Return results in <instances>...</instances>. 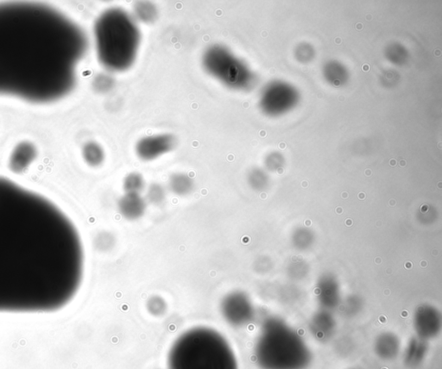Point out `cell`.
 I'll use <instances>...</instances> for the list:
<instances>
[{"label":"cell","mask_w":442,"mask_h":369,"mask_svg":"<svg viewBox=\"0 0 442 369\" xmlns=\"http://www.w3.org/2000/svg\"><path fill=\"white\" fill-rule=\"evenodd\" d=\"M366 18H367V20H369V21H370V20H372V16L370 15V14H368Z\"/></svg>","instance_id":"28"},{"label":"cell","mask_w":442,"mask_h":369,"mask_svg":"<svg viewBox=\"0 0 442 369\" xmlns=\"http://www.w3.org/2000/svg\"><path fill=\"white\" fill-rule=\"evenodd\" d=\"M428 353V346L422 339H412L406 346L403 360L406 366L416 367L423 362Z\"/></svg>","instance_id":"11"},{"label":"cell","mask_w":442,"mask_h":369,"mask_svg":"<svg viewBox=\"0 0 442 369\" xmlns=\"http://www.w3.org/2000/svg\"><path fill=\"white\" fill-rule=\"evenodd\" d=\"M370 69H371V67L369 66L368 64L363 65L362 70L364 72H368L370 71Z\"/></svg>","instance_id":"20"},{"label":"cell","mask_w":442,"mask_h":369,"mask_svg":"<svg viewBox=\"0 0 442 369\" xmlns=\"http://www.w3.org/2000/svg\"><path fill=\"white\" fill-rule=\"evenodd\" d=\"M440 53H441L440 52V50H436L435 51H434V55H435L436 56H440Z\"/></svg>","instance_id":"24"},{"label":"cell","mask_w":442,"mask_h":369,"mask_svg":"<svg viewBox=\"0 0 442 369\" xmlns=\"http://www.w3.org/2000/svg\"><path fill=\"white\" fill-rule=\"evenodd\" d=\"M86 50L84 31L55 7L0 3V97L59 101L74 89Z\"/></svg>","instance_id":"2"},{"label":"cell","mask_w":442,"mask_h":369,"mask_svg":"<svg viewBox=\"0 0 442 369\" xmlns=\"http://www.w3.org/2000/svg\"><path fill=\"white\" fill-rule=\"evenodd\" d=\"M169 369H239L236 356L224 336L207 327L181 334L169 350Z\"/></svg>","instance_id":"3"},{"label":"cell","mask_w":442,"mask_h":369,"mask_svg":"<svg viewBox=\"0 0 442 369\" xmlns=\"http://www.w3.org/2000/svg\"><path fill=\"white\" fill-rule=\"evenodd\" d=\"M279 148L281 149H284L286 148V143L285 142H281L279 144Z\"/></svg>","instance_id":"22"},{"label":"cell","mask_w":442,"mask_h":369,"mask_svg":"<svg viewBox=\"0 0 442 369\" xmlns=\"http://www.w3.org/2000/svg\"><path fill=\"white\" fill-rule=\"evenodd\" d=\"M405 164H406V162H405V160H401V161H400V165H401V166H405Z\"/></svg>","instance_id":"26"},{"label":"cell","mask_w":442,"mask_h":369,"mask_svg":"<svg viewBox=\"0 0 442 369\" xmlns=\"http://www.w3.org/2000/svg\"><path fill=\"white\" fill-rule=\"evenodd\" d=\"M221 313L228 323L236 326L242 325L249 318L248 300L240 292L228 294L221 302Z\"/></svg>","instance_id":"8"},{"label":"cell","mask_w":442,"mask_h":369,"mask_svg":"<svg viewBox=\"0 0 442 369\" xmlns=\"http://www.w3.org/2000/svg\"><path fill=\"white\" fill-rule=\"evenodd\" d=\"M148 311L154 316H160L165 312L166 303L163 298L155 296L148 302Z\"/></svg>","instance_id":"18"},{"label":"cell","mask_w":442,"mask_h":369,"mask_svg":"<svg viewBox=\"0 0 442 369\" xmlns=\"http://www.w3.org/2000/svg\"><path fill=\"white\" fill-rule=\"evenodd\" d=\"M335 43H337V44H341V38H340V37H338V38H336V39H335Z\"/></svg>","instance_id":"25"},{"label":"cell","mask_w":442,"mask_h":369,"mask_svg":"<svg viewBox=\"0 0 442 369\" xmlns=\"http://www.w3.org/2000/svg\"><path fill=\"white\" fill-rule=\"evenodd\" d=\"M145 186V181L141 174L138 172H131L124 179V189L126 194H140Z\"/></svg>","instance_id":"16"},{"label":"cell","mask_w":442,"mask_h":369,"mask_svg":"<svg viewBox=\"0 0 442 369\" xmlns=\"http://www.w3.org/2000/svg\"><path fill=\"white\" fill-rule=\"evenodd\" d=\"M134 13L138 20L146 24L152 23L157 19V8L150 2H139L136 4Z\"/></svg>","instance_id":"15"},{"label":"cell","mask_w":442,"mask_h":369,"mask_svg":"<svg viewBox=\"0 0 442 369\" xmlns=\"http://www.w3.org/2000/svg\"><path fill=\"white\" fill-rule=\"evenodd\" d=\"M114 85V79L107 74H100L94 80V88L99 92H108Z\"/></svg>","instance_id":"19"},{"label":"cell","mask_w":442,"mask_h":369,"mask_svg":"<svg viewBox=\"0 0 442 369\" xmlns=\"http://www.w3.org/2000/svg\"><path fill=\"white\" fill-rule=\"evenodd\" d=\"M175 138L169 134L146 136L138 141L136 153L144 160H152L162 156L175 148Z\"/></svg>","instance_id":"7"},{"label":"cell","mask_w":442,"mask_h":369,"mask_svg":"<svg viewBox=\"0 0 442 369\" xmlns=\"http://www.w3.org/2000/svg\"><path fill=\"white\" fill-rule=\"evenodd\" d=\"M366 174H367V175H370V174H371V171H370V170H367V171H366Z\"/></svg>","instance_id":"31"},{"label":"cell","mask_w":442,"mask_h":369,"mask_svg":"<svg viewBox=\"0 0 442 369\" xmlns=\"http://www.w3.org/2000/svg\"><path fill=\"white\" fill-rule=\"evenodd\" d=\"M400 349L399 340L393 335H381L375 342V353L383 360H393L399 354Z\"/></svg>","instance_id":"12"},{"label":"cell","mask_w":442,"mask_h":369,"mask_svg":"<svg viewBox=\"0 0 442 369\" xmlns=\"http://www.w3.org/2000/svg\"><path fill=\"white\" fill-rule=\"evenodd\" d=\"M82 154L86 163L92 166H99L104 159L103 148L96 142L86 143L83 148Z\"/></svg>","instance_id":"14"},{"label":"cell","mask_w":442,"mask_h":369,"mask_svg":"<svg viewBox=\"0 0 442 369\" xmlns=\"http://www.w3.org/2000/svg\"><path fill=\"white\" fill-rule=\"evenodd\" d=\"M359 196H360V199H364V197H365V194L361 193V194H359Z\"/></svg>","instance_id":"29"},{"label":"cell","mask_w":442,"mask_h":369,"mask_svg":"<svg viewBox=\"0 0 442 369\" xmlns=\"http://www.w3.org/2000/svg\"><path fill=\"white\" fill-rule=\"evenodd\" d=\"M84 252L74 223L42 194L0 176V313H49L80 289Z\"/></svg>","instance_id":"1"},{"label":"cell","mask_w":442,"mask_h":369,"mask_svg":"<svg viewBox=\"0 0 442 369\" xmlns=\"http://www.w3.org/2000/svg\"><path fill=\"white\" fill-rule=\"evenodd\" d=\"M120 213L127 220H137L144 215L146 202L138 194H126L119 201Z\"/></svg>","instance_id":"9"},{"label":"cell","mask_w":442,"mask_h":369,"mask_svg":"<svg viewBox=\"0 0 442 369\" xmlns=\"http://www.w3.org/2000/svg\"><path fill=\"white\" fill-rule=\"evenodd\" d=\"M99 62L111 71H124L135 61L140 32L132 17L120 9L102 13L94 25Z\"/></svg>","instance_id":"4"},{"label":"cell","mask_w":442,"mask_h":369,"mask_svg":"<svg viewBox=\"0 0 442 369\" xmlns=\"http://www.w3.org/2000/svg\"><path fill=\"white\" fill-rule=\"evenodd\" d=\"M342 196H343V198L345 199V198H347L348 194H347V193H343V195H342Z\"/></svg>","instance_id":"30"},{"label":"cell","mask_w":442,"mask_h":369,"mask_svg":"<svg viewBox=\"0 0 442 369\" xmlns=\"http://www.w3.org/2000/svg\"><path fill=\"white\" fill-rule=\"evenodd\" d=\"M256 358L262 369H305L311 360L309 348L296 336L264 333L256 346Z\"/></svg>","instance_id":"5"},{"label":"cell","mask_w":442,"mask_h":369,"mask_svg":"<svg viewBox=\"0 0 442 369\" xmlns=\"http://www.w3.org/2000/svg\"><path fill=\"white\" fill-rule=\"evenodd\" d=\"M170 190L180 196L187 195L193 189V183L192 178L185 173H175L173 174L169 181Z\"/></svg>","instance_id":"13"},{"label":"cell","mask_w":442,"mask_h":369,"mask_svg":"<svg viewBox=\"0 0 442 369\" xmlns=\"http://www.w3.org/2000/svg\"><path fill=\"white\" fill-rule=\"evenodd\" d=\"M357 30H362L363 29V25L361 23H359V24H357L356 25Z\"/></svg>","instance_id":"23"},{"label":"cell","mask_w":442,"mask_h":369,"mask_svg":"<svg viewBox=\"0 0 442 369\" xmlns=\"http://www.w3.org/2000/svg\"><path fill=\"white\" fill-rule=\"evenodd\" d=\"M301 184H302V187H303V188H306V187H307V182L303 181L302 182V183H301Z\"/></svg>","instance_id":"27"},{"label":"cell","mask_w":442,"mask_h":369,"mask_svg":"<svg viewBox=\"0 0 442 369\" xmlns=\"http://www.w3.org/2000/svg\"><path fill=\"white\" fill-rule=\"evenodd\" d=\"M36 158V148L33 145L23 142L16 147L11 157V167L13 172H21L31 165Z\"/></svg>","instance_id":"10"},{"label":"cell","mask_w":442,"mask_h":369,"mask_svg":"<svg viewBox=\"0 0 442 369\" xmlns=\"http://www.w3.org/2000/svg\"><path fill=\"white\" fill-rule=\"evenodd\" d=\"M203 66L207 73L229 87L240 88L248 82L246 68L226 47L208 48L203 56Z\"/></svg>","instance_id":"6"},{"label":"cell","mask_w":442,"mask_h":369,"mask_svg":"<svg viewBox=\"0 0 442 369\" xmlns=\"http://www.w3.org/2000/svg\"><path fill=\"white\" fill-rule=\"evenodd\" d=\"M390 166H396V160H394V159H392V160H390Z\"/></svg>","instance_id":"21"},{"label":"cell","mask_w":442,"mask_h":369,"mask_svg":"<svg viewBox=\"0 0 442 369\" xmlns=\"http://www.w3.org/2000/svg\"><path fill=\"white\" fill-rule=\"evenodd\" d=\"M147 200L150 203L153 205H160L165 200V190L161 184L157 183L151 184L148 188Z\"/></svg>","instance_id":"17"}]
</instances>
